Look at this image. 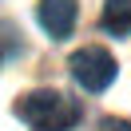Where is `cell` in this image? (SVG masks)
<instances>
[{
  "label": "cell",
  "mask_w": 131,
  "mask_h": 131,
  "mask_svg": "<svg viewBox=\"0 0 131 131\" xmlns=\"http://www.w3.org/2000/svg\"><path fill=\"white\" fill-rule=\"evenodd\" d=\"M68 68H72V75H75V83H80L83 91H103V88H111V80H115V56L107 48H99V44H88V48H80L72 60H68Z\"/></svg>",
  "instance_id": "cell-2"
},
{
  "label": "cell",
  "mask_w": 131,
  "mask_h": 131,
  "mask_svg": "<svg viewBox=\"0 0 131 131\" xmlns=\"http://www.w3.org/2000/svg\"><path fill=\"white\" fill-rule=\"evenodd\" d=\"M99 131H131V123H127V119H103Z\"/></svg>",
  "instance_id": "cell-5"
},
{
  "label": "cell",
  "mask_w": 131,
  "mask_h": 131,
  "mask_svg": "<svg viewBox=\"0 0 131 131\" xmlns=\"http://www.w3.org/2000/svg\"><path fill=\"white\" fill-rule=\"evenodd\" d=\"M36 16H40V28L52 40H68L75 28V16H80V4L75 0H40Z\"/></svg>",
  "instance_id": "cell-3"
},
{
  "label": "cell",
  "mask_w": 131,
  "mask_h": 131,
  "mask_svg": "<svg viewBox=\"0 0 131 131\" xmlns=\"http://www.w3.org/2000/svg\"><path fill=\"white\" fill-rule=\"evenodd\" d=\"M99 24L111 36H131V0H107Z\"/></svg>",
  "instance_id": "cell-4"
},
{
  "label": "cell",
  "mask_w": 131,
  "mask_h": 131,
  "mask_svg": "<svg viewBox=\"0 0 131 131\" xmlns=\"http://www.w3.org/2000/svg\"><path fill=\"white\" fill-rule=\"evenodd\" d=\"M16 115L28 123L32 131H72L80 123V103L68 99L56 88H36L24 99H16Z\"/></svg>",
  "instance_id": "cell-1"
}]
</instances>
